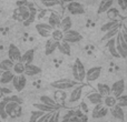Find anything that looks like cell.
Here are the masks:
<instances>
[{
    "instance_id": "7c38bea8",
    "label": "cell",
    "mask_w": 127,
    "mask_h": 122,
    "mask_svg": "<svg viewBox=\"0 0 127 122\" xmlns=\"http://www.w3.org/2000/svg\"><path fill=\"white\" fill-rule=\"evenodd\" d=\"M108 112H109V109L101 103V104L95 105V108L92 111V117L94 119H101V118L107 116Z\"/></svg>"
},
{
    "instance_id": "8fae6325",
    "label": "cell",
    "mask_w": 127,
    "mask_h": 122,
    "mask_svg": "<svg viewBox=\"0 0 127 122\" xmlns=\"http://www.w3.org/2000/svg\"><path fill=\"white\" fill-rule=\"evenodd\" d=\"M21 58V51L16 44L10 43L8 47V59H10L12 62H18Z\"/></svg>"
},
{
    "instance_id": "3957f363",
    "label": "cell",
    "mask_w": 127,
    "mask_h": 122,
    "mask_svg": "<svg viewBox=\"0 0 127 122\" xmlns=\"http://www.w3.org/2000/svg\"><path fill=\"white\" fill-rule=\"evenodd\" d=\"M6 113L8 118L17 119L22 114L21 104L16 102H7L6 103Z\"/></svg>"
},
{
    "instance_id": "5b68a950",
    "label": "cell",
    "mask_w": 127,
    "mask_h": 122,
    "mask_svg": "<svg viewBox=\"0 0 127 122\" xmlns=\"http://www.w3.org/2000/svg\"><path fill=\"white\" fill-rule=\"evenodd\" d=\"M81 39H83V36H81L80 33H79L78 31H76V30L70 29V30L64 32L63 41L68 42L69 44L70 43H77V42L81 41Z\"/></svg>"
},
{
    "instance_id": "d590c367",
    "label": "cell",
    "mask_w": 127,
    "mask_h": 122,
    "mask_svg": "<svg viewBox=\"0 0 127 122\" xmlns=\"http://www.w3.org/2000/svg\"><path fill=\"white\" fill-rule=\"evenodd\" d=\"M69 122H84V113L79 110L72 111V117L69 120Z\"/></svg>"
},
{
    "instance_id": "ab89813d",
    "label": "cell",
    "mask_w": 127,
    "mask_h": 122,
    "mask_svg": "<svg viewBox=\"0 0 127 122\" xmlns=\"http://www.w3.org/2000/svg\"><path fill=\"white\" fill-rule=\"evenodd\" d=\"M2 100L6 101V102H16V103H19V104H21V103H22L21 99H20L18 96H15V94H11V96L4 97Z\"/></svg>"
},
{
    "instance_id": "603a6c76",
    "label": "cell",
    "mask_w": 127,
    "mask_h": 122,
    "mask_svg": "<svg viewBox=\"0 0 127 122\" xmlns=\"http://www.w3.org/2000/svg\"><path fill=\"white\" fill-rule=\"evenodd\" d=\"M71 27H72V20H71V18H70L69 16H67V17L63 18V19L60 20L59 29L63 31V32H66V31L70 30Z\"/></svg>"
},
{
    "instance_id": "f6af8a7d",
    "label": "cell",
    "mask_w": 127,
    "mask_h": 122,
    "mask_svg": "<svg viewBox=\"0 0 127 122\" xmlns=\"http://www.w3.org/2000/svg\"><path fill=\"white\" fill-rule=\"evenodd\" d=\"M51 113H44L39 119L37 120V122H48L49 118H50Z\"/></svg>"
},
{
    "instance_id": "b9f144b4",
    "label": "cell",
    "mask_w": 127,
    "mask_h": 122,
    "mask_svg": "<svg viewBox=\"0 0 127 122\" xmlns=\"http://www.w3.org/2000/svg\"><path fill=\"white\" fill-rule=\"evenodd\" d=\"M6 101L1 100L0 101V119L1 120H6L8 117H7V113H6Z\"/></svg>"
},
{
    "instance_id": "d6a6232c",
    "label": "cell",
    "mask_w": 127,
    "mask_h": 122,
    "mask_svg": "<svg viewBox=\"0 0 127 122\" xmlns=\"http://www.w3.org/2000/svg\"><path fill=\"white\" fill-rule=\"evenodd\" d=\"M103 104L105 105V107H107L108 109H112L114 105H116V98L113 97L112 94H110V96H107V97H104Z\"/></svg>"
},
{
    "instance_id": "c3c4849f",
    "label": "cell",
    "mask_w": 127,
    "mask_h": 122,
    "mask_svg": "<svg viewBox=\"0 0 127 122\" xmlns=\"http://www.w3.org/2000/svg\"><path fill=\"white\" fill-rule=\"evenodd\" d=\"M72 1H76V0H62L63 3H68V2H72Z\"/></svg>"
},
{
    "instance_id": "2e32d148",
    "label": "cell",
    "mask_w": 127,
    "mask_h": 122,
    "mask_svg": "<svg viewBox=\"0 0 127 122\" xmlns=\"http://www.w3.org/2000/svg\"><path fill=\"white\" fill-rule=\"evenodd\" d=\"M57 46H58V42L55 41L54 39L51 38H48L46 41V44H45V53L47 56H50L57 50Z\"/></svg>"
},
{
    "instance_id": "74e56055",
    "label": "cell",
    "mask_w": 127,
    "mask_h": 122,
    "mask_svg": "<svg viewBox=\"0 0 127 122\" xmlns=\"http://www.w3.org/2000/svg\"><path fill=\"white\" fill-rule=\"evenodd\" d=\"M28 7H29V6H28ZM29 8H30V16H29L28 19L24 21V26H25V27L30 26V24L32 23L33 21H35V18H36V9H32L31 7H29Z\"/></svg>"
},
{
    "instance_id": "1f68e13d",
    "label": "cell",
    "mask_w": 127,
    "mask_h": 122,
    "mask_svg": "<svg viewBox=\"0 0 127 122\" xmlns=\"http://www.w3.org/2000/svg\"><path fill=\"white\" fill-rule=\"evenodd\" d=\"M15 62H12L10 59H4L0 62V70L1 71H10L12 70Z\"/></svg>"
},
{
    "instance_id": "ba28073f",
    "label": "cell",
    "mask_w": 127,
    "mask_h": 122,
    "mask_svg": "<svg viewBox=\"0 0 127 122\" xmlns=\"http://www.w3.org/2000/svg\"><path fill=\"white\" fill-rule=\"evenodd\" d=\"M66 8H67L68 12H69L70 15L80 16V15H84V13H85V9H84V6H83L81 3H79V2H77V1L68 2L67 6H66Z\"/></svg>"
},
{
    "instance_id": "7a4b0ae2",
    "label": "cell",
    "mask_w": 127,
    "mask_h": 122,
    "mask_svg": "<svg viewBox=\"0 0 127 122\" xmlns=\"http://www.w3.org/2000/svg\"><path fill=\"white\" fill-rule=\"evenodd\" d=\"M85 76H86V69L85 65L83 64L79 59H76V61L72 64V77L74 80L77 82H83L85 80Z\"/></svg>"
},
{
    "instance_id": "4dcf8cb0",
    "label": "cell",
    "mask_w": 127,
    "mask_h": 122,
    "mask_svg": "<svg viewBox=\"0 0 127 122\" xmlns=\"http://www.w3.org/2000/svg\"><path fill=\"white\" fill-rule=\"evenodd\" d=\"M39 1L46 8H54V7L62 6L63 4L62 0H39Z\"/></svg>"
},
{
    "instance_id": "836d02e7",
    "label": "cell",
    "mask_w": 127,
    "mask_h": 122,
    "mask_svg": "<svg viewBox=\"0 0 127 122\" xmlns=\"http://www.w3.org/2000/svg\"><path fill=\"white\" fill-rule=\"evenodd\" d=\"M12 72L16 74V76H19V74H24L25 72V64L20 61L18 62H15L13 64V68H12Z\"/></svg>"
},
{
    "instance_id": "277c9868",
    "label": "cell",
    "mask_w": 127,
    "mask_h": 122,
    "mask_svg": "<svg viewBox=\"0 0 127 122\" xmlns=\"http://www.w3.org/2000/svg\"><path fill=\"white\" fill-rule=\"evenodd\" d=\"M115 44H116V50L119 57L126 59L127 58V41L123 38L121 31L116 35L115 37Z\"/></svg>"
},
{
    "instance_id": "60d3db41",
    "label": "cell",
    "mask_w": 127,
    "mask_h": 122,
    "mask_svg": "<svg viewBox=\"0 0 127 122\" xmlns=\"http://www.w3.org/2000/svg\"><path fill=\"white\" fill-rule=\"evenodd\" d=\"M42 114H44V112L38 111V110H33V111H31L30 117H29V122H37V120L42 116Z\"/></svg>"
},
{
    "instance_id": "7dc6e473",
    "label": "cell",
    "mask_w": 127,
    "mask_h": 122,
    "mask_svg": "<svg viewBox=\"0 0 127 122\" xmlns=\"http://www.w3.org/2000/svg\"><path fill=\"white\" fill-rule=\"evenodd\" d=\"M71 117H72V111L67 112V113L65 114V117H64V119H63L62 122H69V120L71 119Z\"/></svg>"
},
{
    "instance_id": "83f0119b",
    "label": "cell",
    "mask_w": 127,
    "mask_h": 122,
    "mask_svg": "<svg viewBox=\"0 0 127 122\" xmlns=\"http://www.w3.org/2000/svg\"><path fill=\"white\" fill-rule=\"evenodd\" d=\"M97 91L101 97H107L110 96V87L106 83H98L97 84Z\"/></svg>"
},
{
    "instance_id": "4fadbf2b",
    "label": "cell",
    "mask_w": 127,
    "mask_h": 122,
    "mask_svg": "<svg viewBox=\"0 0 127 122\" xmlns=\"http://www.w3.org/2000/svg\"><path fill=\"white\" fill-rule=\"evenodd\" d=\"M36 30H37L38 35L41 36L44 38H49L51 35V31L54 30L48 23H44V22H39L36 23Z\"/></svg>"
},
{
    "instance_id": "8992f818",
    "label": "cell",
    "mask_w": 127,
    "mask_h": 122,
    "mask_svg": "<svg viewBox=\"0 0 127 122\" xmlns=\"http://www.w3.org/2000/svg\"><path fill=\"white\" fill-rule=\"evenodd\" d=\"M125 88H126L125 80H124V79H119V80L115 81V82L113 83V85L110 87V94H112L113 97H115V98H117V97L124 94Z\"/></svg>"
},
{
    "instance_id": "8d00e7d4",
    "label": "cell",
    "mask_w": 127,
    "mask_h": 122,
    "mask_svg": "<svg viewBox=\"0 0 127 122\" xmlns=\"http://www.w3.org/2000/svg\"><path fill=\"white\" fill-rule=\"evenodd\" d=\"M106 13H107L108 18L110 20H118V18H119V11L116 8H109L106 11Z\"/></svg>"
},
{
    "instance_id": "cb8c5ba5",
    "label": "cell",
    "mask_w": 127,
    "mask_h": 122,
    "mask_svg": "<svg viewBox=\"0 0 127 122\" xmlns=\"http://www.w3.org/2000/svg\"><path fill=\"white\" fill-rule=\"evenodd\" d=\"M103 97L98 93V92H93V93H89L87 96V100L89 101V103L94 105H97V104H101L103 103Z\"/></svg>"
},
{
    "instance_id": "f907efd6",
    "label": "cell",
    "mask_w": 127,
    "mask_h": 122,
    "mask_svg": "<svg viewBox=\"0 0 127 122\" xmlns=\"http://www.w3.org/2000/svg\"><path fill=\"white\" fill-rule=\"evenodd\" d=\"M0 15H1V10H0Z\"/></svg>"
},
{
    "instance_id": "f35d334b",
    "label": "cell",
    "mask_w": 127,
    "mask_h": 122,
    "mask_svg": "<svg viewBox=\"0 0 127 122\" xmlns=\"http://www.w3.org/2000/svg\"><path fill=\"white\" fill-rule=\"evenodd\" d=\"M116 104L121 108H126L127 107V96L126 94H122V96L116 98Z\"/></svg>"
},
{
    "instance_id": "44dd1931",
    "label": "cell",
    "mask_w": 127,
    "mask_h": 122,
    "mask_svg": "<svg viewBox=\"0 0 127 122\" xmlns=\"http://www.w3.org/2000/svg\"><path fill=\"white\" fill-rule=\"evenodd\" d=\"M105 47H106V49L108 50V52H109L114 58H119V55L117 53V50H116V44H115V38H112V39L107 40V41H106Z\"/></svg>"
},
{
    "instance_id": "ee69618b",
    "label": "cell",
    "mask_w": 127,
    "mask_h": 122,
    "mask_svg": "<svg viewBox=\"0 0 127 122\" xmlns=\"http://www.w3.org/2000/svg\"><path fill=\"white\" fill-rule=\"evenodd\" d=\"M117 3H118V7L123 12H125L127 10V0H117Z\"/></svg>"
},
{
    "instance_id": "7402d4cb",
    "label": "cell",
    "mask_w": 127,
    "mask_h": 122,
    "mask_svg": "<svg viewBox=\"0 0 127 122\" xmlns=\"http://www.w3.org/2000/svg\"><path fill=\"white\" fill-rule=\"evenodd\" d=\"M32 105H33V108H36V110L41 111V112H44V113H53L56 110H59V109H57V108L50 107V105L44 104V103H33Z\"/></svg>"
},
{
    "instance_id": "9a60e30c",
    "label": "cell",
    "mask_w": 127,
    "mask_h": 122,
    "mask_svg": "<svg viewBox=\"0 0 127 122\" xmlns=\"http://www.w3.org/2000/svg\"><path fill=\"white\" fill-rule=\"evenodd\" d=\"M110 110V113H112V116L114 117L115 119H117V120L124 122L125 121V111H124L123 108L118 107V105H114V107L112 108Z\"/></svg>"
},
{
    "instance_id": "ffe728a7",
    "label": "cell",
    "mask_w": 127,
    "mask_h": 122,
    "mask_svg": "<svg viewBox=\"0 0 127 122\" xmlns=\"http://www.w3.org/2000/svg\"><path fill=\"white\" fill-rule=\"evenodd\" d=\"M60 16L56 12H51L50 16H49V19H48V24L53 29L56 28H59V24H60Z\"/></svg>"
},
{
    "instance_id": "681fc988",
    "label": "cell",
    "mask_w": 127,
    "mask_h": 122,
    "mask_svg": "<svg viewBox=\"0 0 127 122\" xmlns=\"http://www.w3.org/2000/svg\"><path fill=\"white\" fill-rule=\"evenodd\" d=\"M0 122H2V120H1V119H0Z\"/></svg>"
},
{
    "instance_id": "484cf974",
    "label": "cell",
    "mask_w": 127,
    "mask_h": 122,
    "mask_svg": "<svg viewBox=\"0 0 127 122\" xmlns=\"http://www.w3.org/2000/svg\"><path fill=\"white\" fill-rule=\"evenodd\" d=\"M115 0H101L100 3L98 6V9H97V13H104L108 10L109 8H112L113 3H114Z\"/></svg>"
},
{
    "instance_id": "4316f807",
    "label": "cell",
    "mask_w": 127,
    "mask_h": 122,
    "mask_svg": "<svg viewBox=\"0 0 127 122\" xmlns=\"http://www.w3.org/2000/svg\"><path fill=\"white\" fill-rule=\"evenodd\" d=\"M40 103H44V104L50 105V107L57 108V109H60V104H58L57 101H55L53 98L48 96H41L40 97Z\"/></svg>"
},
{
    "instance_id": "52a82bcc",
    "label": "cell",
    "mask_w": 127,
    "mask_h": 122,
    "mask_svg": "<svg viewBox=\"0 0 127 122\" xmlns=\"http://www.w3.org/2000/svg\"><path fill=\"white\" fill-rule=\"evenodd\" d=\"M11 83H12V85H13V88H15L16 91L21 92L22 90L25 89L26 84H27V77L25 76V74H19V76H16L15 74V77H13Z\"/></svg>"
},
{
    "instance_id": "7bdbcfd3",
    "label": "cell",
    "mask_w": 127,
    "mask_h": 122,
    "mask_svg": "<svg viewBox=\"0 0 127 122\" xmlns=\"http://www.w3.org/2000/svg\"><path fill=\"white\" fill-rule=\"evenodd\" d=\"M48 122H60V111L59 110H56L55 112L51 113Z\"/></svg>"
},
{
    "instance_id": "f546056e",
    "label": "cell",
    "mask_w": 127,
    "mask_h": 122,
    "mask_svg": "<svg viewBox=\"0 0 127 122\" xmlns=\"http://www.w3.org/2000/svg\"><path fill=\"white\" fill-rule=\"evenodd\" d=\"M121 31V26L116 27V28H113L110 29V30H108L107 32H105V35L103 36V38H101V40L103 41H107V40L112 39V38H115L116 37V35Z\"/></svg>"
},
{
    "instance_id": "bcb514c9",
    "label": "cell",
    "mask_w": 127,
    "mask_h": 122,
    "mask_svg": "<svg viewBox=\"0 0 127 122\" xmlns=\"http://www.w3.org/2000/svg\"><path fill=\"white\" fill-rule=\"evenodd\" d=\"M1 93L3 94V96H11V94H12V91H11L10 89L4 88V85H1Z\"/></svg>"
},
{
    "instance_id": "d6986e66",
    "label": "cell",
    "mask_w": 127,
    "mask_h": 122,
    "mask_svg": "<svg viewBox=\"0 0 127 122\" xmlns=\"http://www.w3.org/2000/svg\"><path fill=\"white\" fill-rule=\"evenodd\" d=\"M13 77H15V73L12 72V70L10 71H2V73L0 74V84H8V83H11Z\"/></svg>"
},
{
    "instance_id": "e575fe53",
    "label": "cell",
    "mask_w": 127,
    "mask_h": 122,
    "mask_svg": "<svg viewBox=\"0 0 127 122\" xmlns=\"http://www.w3.org/2000/svg\"><path fill=\"white\" fill-rule=\"evenodd\" d=\"M50 37H51V39H54L55 41L59 42V41H62V40H63L64 32H63L62 30H60L59 28H56V29H54V30L51 31Z\"/></svg>"
},
{
    "instance_id": "6da1fadb",
    "label": "cell",
    "mask_w": 127,
    "mask_h": 122,
    "mask_svg": "<svg viewBox=\"0 0 127 122\" xmlns=\"http://www.w3.org/2000/svg\"><path fill=\"white\" fill-rule=\"evenodd\" d=\"M80 84V82H77L74 79H59V80H56L54 82L50 83V85L53 88L57 90H68V89H72V88L77 87V85Z\"/></svg>"
},
{
    "instance_id": "d4e9b609",
    "label": "cell",
    "mask_w": 127,
    "mask_h": 122,
    "mask_svg": "<svg viewBox=\"0 0 127 122\" xmlns=\"http://www.w3.org/2000/svg\"><path fill=\"white\" fill-rule=\"evenodd\" d=\"M57 50H59L60 53L65 56H70L71 55V49H70V44L66 41H59L57 46Z\"/></svg>"
},
{
    "instance_id": "e0dca14e",
    "label": "cell",
    "mask_w": 127,
    "mask_h": 122,
    "mask_svg": "<svg viewBox=\"0 0 127 122\" xmlns=\"http://www.w3.org/2000/svg\"><path fill=\"white\" fill-rule=\"evenodd\" d=\"M33 59H35V50L33 49H29L26 52L21 53L20 62H22L24 64H30V63H32Z\"/></svg>"
},
{
    "instance_id": "f1b7e54d",
    "label": "cell",
    "mask_w": 127,
    "mask_h": 122,
    "mask_svg": "<svg viewBox=\"0 0 127 122\" xmlns=\"http://www.w3.org/2000/svg\"><path fill=\"white\" fill-rule=\"evenodd\" d=\"M121 26V21L119 20H110V21L106 22V23H104L103 26L100 27V30L103 31V32H107L108 30H110V29L113 28H116V27Z\"/></svg>"
},
{
    "instance_id": "ac0fdd59",
    "label": "cell",
    "mask_w": 127,
    "mask_h": 122,
    "mask_svg": "<svg viewBox=\"0 0 127 122\" xmlns=\"http://www.w3.org/2000/svg\"><path fill=\"white\" fill-rule=\"evenodd\" d=\"M16 15H18V17H19L22 21H25V20H27L29 18V16H30V8H29L28 6L18 7L17 11H16Z\"/></svg>"
},
{
    "instance_id": "9c48e42d",
    "label": "cell",
    "mask_w": 127,
    "mask_h": 122,
    "mask_svg": "<svg viewBox=\"0 0 127 122\" xmlns=\"http://www.w3.org/2000/svg\"><path fill=\"white\" fill-rule=\"evenodd\" d=\"M101 71H103L101 67H98V65L90 68V69L88 70V71H86L85 79L88 81V82H94V81H96L97 79H98L99 77H100Z\"/></svg>"
},
{
    "instance_id": "30bf717a",
    "label": "cell",
    "mask_w": 127,
    "mask_h": 122,
    "mask_svg": "<svg viewBox=\"0 0 127 122\" xmlns=\"http://www.w3.org/2000/svg\"><path fill=\"white\" fill-rule=\"evenodd\" d=\"M84 87H85V85L80 83L79 85H77V87L72 88L71 92H70V94H69V99H68L69 103H76V102H78V101L80 100V99H81V96H83Z\"/></svg>"
},
{
    "instance_id": "5bb4252c",
    "label": "cell",
    "mask_w": 127,
    "mask_h": 122,
    "mask_svg": "<svg viewBox=\"0 0 127 122\" xmlns=\"http://www.w3.org/2000/svg\"><path fill=\"white\" fill-rule=\"evenodd\" d=\"M41 73V68H39L38 65H35L32 63L30 64H25V72L24 74L26 77H35Z\"/></svg>"
}]
</instances>
